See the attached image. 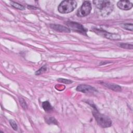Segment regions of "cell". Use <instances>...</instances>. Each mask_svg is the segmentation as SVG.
Returning <instances> with one entry per match:
<instances>
[{
    "label": "cell",
    "mask_w": 133,
    "mask_h": 133,
    "mask_svg": "<svg viewBox=\"0 0 133 133\" xmlns=\"http://www.w3.org/2000/svg\"><path fill=\"white\" fill-rule=\"evenodd\" d=\"M93 3L98 10V12L102 16H107L110 14L114 8L111 1L106 0L94 1Z\"/></svg>",
    "instance_id": "obj_1"
},
{
    "label": "cell",
    "mask_w": 133,
    "mask_h": 133,
    "mask_svg": "<svg viewBox=\"0 0 133 133\" xmlns=\"http://www.w3.org/2000/svg\"><path fill=\"white\" fill-rule=\"evenodd\" d=\"M92 114L98 124L101 127L107 128L111 126L112 121L111 119L107 115L99 113L96 109L93 111Z\"/></svg>",
    "instance_id": "obj_2"
},
{
    "label": "cell",
    "mask_w": 133,
    "mask_h": 133,
    "mask_svg": "<svg viewBox=\"0 0 133 133\" xmlns=\"http://www.w3.org/2000/svg\"><path fill=\"white\" fill-rule=\"evenodd\" d=\"M77 6V3L75 1H64L58 6V10L61 14H68L72 12Z\"/></svg>",
    "instance_id": "obj_3"
},
{
    "label": "cell",
    "mask_w": 133,
    "mask_h": 133,
    "mask_svg": "<svg viewBox=\"0 0 133 133\" xmlns=\"http://www.w3.org/2000/svg\"><path fill=\"white\" fill-rule=\"evenodd\" d=\"M65 23L67 25L70 30H72L74 32H78L82 34L86 35L87 30L82 24L73 21H68Z\"/></svg>",
    "instance_id": "obj_4"
},
{
    "label": "cell",
    "mask_w": 133,
    "mask_h": 133,
    "mask_svg": "<svg viewBox=\"0 0 133 133\" xmlns=\"http://www.w3.org/2000/svg\"><path fill=\"white\" fill-rule=\"evenodd\" d=\"M91 10V5L89 1H85L77 11V15L79 17H85L89 14Z\"/></svg>",
    "instance_id": "obj_5"
},
{
    "label": "cell",
    "mask_w": 133,
    "mask_h": 133,
    "mask_svg": "<svg viewBox=\"0 0 133 133\" xmlns=\"http://www.w3.org/2000/svg\"><path fill=\"white\" fill-rule=\"evenodd\" d=\"M93 31L97 34L111 40H119L121 39V36L118 34L109 33L103 30L94 29H93Z\"/></svg>",
    "instance_id": "obj_6"
},
{
    "label": "cell",
    "mask_w": 133,
    "mask_h": 133,
    "mask_svg": "<svg viewBox=\"0 0 133 133\" xmlns=\"http://www.w3.org/2000/svg\"><path fill=\"white\" fill-rule=\"evenodd\" d=\"M76 90L88 94H91L97 91V90L94 87L91 86L90 85L84 84H81L77 86L76 88Z\"/></svg>",
    "instance_id": "obj_7"
},
{
    "label": "cell",
    "mask_w": 133,
    "mask_h": 133,
    "mask_svg": "<svg viewBox=\"0 0 133 133\" xmlns=\"http://www.w3.org/2000/svg\"><path fill=\"white\" fill-rule=\"evenodd\" d=\"M118 7L122 10H127L132 7V4L129 1H120L117 2Z\"/></svg>",
    "instance_id": "obj_8"
},
{
    "label": "cell",
    "mask_w": 133,
    "mask_h": 133,
    "mask_svg": "<svg viewBox=\"0 0 133 133\" xmlns=\"http://www.w3.org/2000/svg\"><path fill=\"white\" fill-rule=\"evenodd\" d=\"M50 27L58 32H65V33H69L70 32V30L69 28H67L66 26H64L63 25H61L60 24H50Z\"/></svg>",
    "instance_id": "obj_9"
},
{
    "label": "cell",
    "mask_w": 133,
    "mask_h": 133,
    "mask_svg": "<svg viewBox=\"0 0 133 133\" xmlns=\"http://www.w3.org/2000/svg\"><path fill=\"white\" fill-rule=\"evenodd\" d=\"M102 84L104 86H106L108 88L111 89V90L116 91H120L122 90L121 87L119 86L118 85L113 84V83H102Z\"/></svg>",
    "instance_id": "obj_10"
},
{
    "label": "cell",
    "mask_w": 133,
    "mask_h": 133,
    "mask_svg": "<svg viewBox=\"0 0 133 133\" xmlns=\"http://www.w3.org/2000/svg\"><path fill=\"white\" fill-rule=\"evenodd\" d=\"M42 107L44 109V110L46 112H49L52 110V106L51 105L50 103L47 101H44L43 102Z\"/></svg>",
    "instance_id": "obj_11"
},
{
    "label": "cell",
    "mask_w": 133,
    "mask_h": 133,
    "mask_svg": "<svg viewBox=\"0 0 133 133\" xmlns=\"http://www.w3.org/2000/svg\"><path fill=\"white\" fill-rule=\"evenodd\" d=\"M10 4L12 7H14V8H15L16 9L21 10L25 9V7L19 3H16L14 2H10Z\"/></svg>",
    "instance_id": "obj_12"
},
{
    "label": "cell",
    "mask_w": 133,
    "mask_h": 133,
    "mask_svg": "<svg viewBox=\"0 0 133 133\" xmlns=\"http://www.w3.org/2000/svg\"><path fill=\"white\" fill-rule=\"evenodd\" d=\"M132 23H124L121 24V26L123 28L131 31H132Z\"/></svg>",
    "instance_id": "obj_13"
},
{
    "label": "cell",
    "mask_w": 133,
    "mask_h": 133,
    "mask_svg": "<svg viewBox=\"0 0 133 133\" xmlns=\"http://www.w3.org/2000/svg\"><path fill=\"white\" fill-rule=\"evenodd\" d=\"M119 46L123 48L126 49H132L133 48V45L132 44H124V43H121L119 45Z\"/></svg>",
    "instance_id": "obj_14"
},
{
    "label": "cell",
    "mask_w": 133,
    "mask_h": 133,
    "mask_svg": "<svg viewBox=\"0 0 133 133\" xmlns=\"http://www.w3.org/2000/svg\"><path fill=\"white\" fill-rule=\"evenodd\" d=\"M47 70V67L46 65H44L43 66L42 68H41L38 70H37L36 72H35V74L36 75H40L42 73H43L44 72H45Z\"/></svg>",
    "instance_id": "obj_15"
},
{
    "label": "cell",
    "mask_w": 133,
    "mask_h": 133,
    "mask_svg": "<svg viewBox=\"0 0 133 133\" xmlns=\"http://www.w3.org/2000/svg\"><path fill=\"white\" fill-rule=\"evenodd\" d=\"M57 81L59 82L60 83H64V84H71L73 82L70 79H65V78H59L57 79Z\"/></svg>",
    "instance_id": "obj_16"
},
{
    "label": "cell",
    "mask_w": 133,
    "mask_h": 133,
    "mask_svg": "<svg viewBox=\"0 0 133 133\" xmlns=\"http://www.w3.org/2000/svg\"><path fill=\"white\" fill-rule=\"evenodd\" d=\"M46 122L48 124H57V122L56 119L54 117H49L46 119Z\"/></svg>",
    "instance_id": "obj_17"
},
{
    "label": "cell",
    "mask_w": 133,
    "mask_h": 133,
    "mask_svg": "<svg viewBox=\"0 0 133 133\" xmlns=\"http://www.w3.org/2000/svg\"><path fill=\"white\" fill-rule=\"evenodd\" d=\"M9 123L11 126V127L15 130H17L18 129V126L16 124V123L14 121V120H12V119H10L9 121Z\"/></svg>",
    "instance_id": "obj_18"
},
{
    "label": "cell",
    "mask_w": 133,
    "mask_h": 133,
    "mask_svg": "<svg viewBox=\"0 0 133 133\" xmlns=\"http://www.w3.org/2000/svg\"><path fill=\"white\" fill-rule=\"evenodd\" d=\"M19 101H20V103L21 105L22 106V107L24 109L27 108L26 103L25 100H24L23 98H20V99H19Z\"/></svg>",
    "instance_id": "obj_19"
}]
</instances>
